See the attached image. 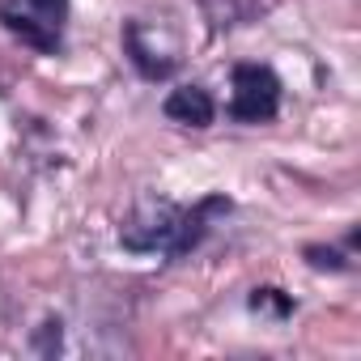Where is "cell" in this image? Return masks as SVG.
I'll return each mask as SVG.
<instances>
[{
	"label": "cell",
	"instance_id": "7a4b0ae2",
	"mask_svg": "<svg viewBox=\"0 0 361 361\" xmlns=\"http://www.w3.org/2000/svg\"><path fill=\"white\" fill-rule=\"evenodd\" d=\"M281 106V81L272 68L264 64H238L234 68V102H230V115L243 119V123H264L272 119Z\"/></svg>",
	"mask_w": 361,
	"mask_h": 361
},
{
	"label": "cell",
	"instance_id": "3957f363",
	"mask_svg": "<svg viewBox=\"0 0 361 361\" xmlns=\"http://www.w3.org/2000/svg\"><path fill=\"white\" fill-rule=\"evenodd\" d=\"M221 213H230V200L226 196H204L196 209H183L178 213V230H174V243H170V259H183L204 234H209V226H213V217H221Z\"/></svg>",
	"mask_w": 361,
	"mask_h": 361
},
{
	"label": "cell",
	"instance_id": "6da1fadb",
	"mask_svg": "<svg viewBox=\"0 0 361 361\" xmlns=\"http://www.w3.org/2000/svg\"><path fill=\"white\" fill-rule=\"evenodd\" d=\"M178 204L170 200H145L119 230V243L136 255H149V251H170L174 243V230H178Z\"/></svg>",
	"mask_w": 361,
	"mask_h": 361
},
{
	"label": "cell",
	"instance_id": "52a82bcc",
	"mask_svg": "<svg viewBox=\"0 0 361 361\" xmlns=\"http://www.w3.org/2000/svg\"><path fill=\"white\" fill-rule=\"evenodd\" d=\"M251 306H272V310H289V298H281V289H255V298H251Z\"/></svg>",
	"mask_w": 361,
	"mask_h": 361
},
{
	"label": "cell",
	"instance_id": "9c48e42d",
	"mask_svg": "<svg viewBox=\"0 0 361 361\" xmlns=\"http://www.w3.org/2000/svg\"><path fill=\"white\" fill-rule=\"evenodd\" d=\"M35 344H39L43 353H56V348H60V323H56V319H51V323H43V336H39Z\"/></svg>",
	"mask_w": 361,
	"mask_h": 361
},
{
	"label": "cell",
	"instance_id": "ba28073f",
	"mask_svg": "<svg viewBox=\"0 0 361 361\" xmlns=\"http://www.w3.org/2000/svg\"><path fill=\"white\" fill-rule=\"evenodd\" d=\"M306 259H310L314 268H344V259H340L336 251H323V247H310V251H306Z\"/></svg>",
	"mask_w": 361,
	"mask_h": 361
},
{
	"label": "cell",
	"instance_id": "5b68a950",
	"mask_svg": "<svg viewBox=\"0 0 361 361\" xmlns=\"http://www.w3.org/2000/svg\"><path fill=\"white\" fill-rule=\"evenodd\" d=\"M0 26H5L13 39H22V43L39 47V51H56V47H60V30H56V26H47V22H39V18H35V13H26V9L0 5Z\"/></svg>",
	"mask_w": 361,
	"mask_h": 361
},
{
	"label": "cell",
	"instance_id": "277c9868",
	"mask_svg": "<svg viewBox=\"0 0 361 361\" xmlns=\"http://www.w3.org/2000/svg\"><path fill=\"white\" fill-rule=\"evenodd\" d=\"M166 119H174V123H188V128H209L213 119H217V106H213V98H209V90H200V85H183V90H170V98H166Z\"/></svg>",
	"mask_w": 361,
	"mask_h": 361
},
{
	"label": "cell",
	"instance_id": "8992f818",
	"mask_svg": "<svg viewBox=\"0 0 361 361\" xmlns=\"http://www.w3.org/2000/svg\"><path fill=\"white\" fill-rule=\"evenodd\" d=\"M26 13H35L39 22H47V26H56L60 30V22H64V13H68V0H26Z\"/></svg>",
	"mask_w": 361,
	"mask_h": 361
}]
</instances>
